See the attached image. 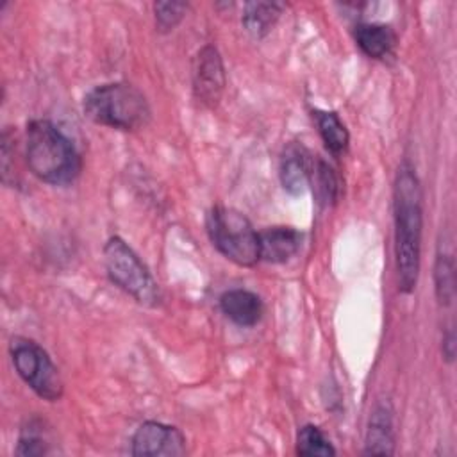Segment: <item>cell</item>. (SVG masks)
Returning <instances> with one entry per match:
<instances>
[{"label": "cell", "instance_id": "cell-1", "mask_svg": "<svg viewBox=\"0 0 457 457\" xmlns=\"http://www.w3.org/2000/svg\"><path fill=\"white\" fill-rule=\"evenodd\" d=\"M395 218V266L398 291L409 295L416 289L421 262L423 195L416 168L402 161L393 184Z\"/></svg>", "mask_w": 457, "mask_h": 457}, {"label": "cell", "instance_id": "cell-2", "mask_svg": "<svg viewBox=\"0 0 457 457\" xmlns=\"http://www.w3.org/2000/svg\"><path fill=\"white\" fill-rule=\"evenodd\" d=\"M25 162L36 179L59 187L71 186L82 171L77 146L46 118H34L27 123Z\"/></svg>", "mask_w": 457, "mask_h": 457}, {"label": "cell", "instance_id": "cell-3", "mask_svg": "<svg viewBox=\"0 0 457 457\" xmlns=\"http://www.w3.org/2000/svg\"><path fill=\"white\" fill-rule=\"evenodd\" d=\"M82 111L96 125L127 132L146 127L152 118V109L143 91L121 80L91 87L84 95Z\"/></svg>", "mask_w": 457, "mask_h": 457}, {"label": "cell", "instance_id": "cell-4", "mask_svg": "<svg viewBox=\"0 0 457 457\" xmlns=\"http://www.w3.org/2000/svg\"><path fill=\"white\" fill-rule=\"evenodd\" d=\"M205 230L211 245L237 266H255L261 261L259 232L237 209L214 205L207 211Z\"/></svg>", "mask_w": 457, "mask_h": 457}, {"label": "cell", "instance_id": "cell-5", "mask_svg": "<svg viewBox=\"0 0 457 457\" xmlns=\"http://www.w3.org/2000/svg\"><path fill=\"white\" fill-rule=\"evenodd\" d=\"M102 252L107 277L116 287L130 295L141 305L155 307L159 303V287L150 270L125 239L111 236Z\"/></svg>", "mask_w": 457, "mask_h": 457}, {"label": "cell", "instance_id": "cell-6", "mask_svg": "<svg viewBox=\"0 0 457 457\" xmlns=\"http://www.w3.org/2000/svg\"><path fill=\"white\" fill-rule=\"evenodd\" d=\"M9 355L18 377L43 400L57 402L62 398L64 384L48 352L34 339L14 336L9 341Z\"/></svg>", "mask_w": 457, "mask_h": 457}, {"label": "cell", "instance_id": "cell-7", "mask_svg": "<svg viewBox=\"0 0 457 457\" xmlns=\"http://www.w3.org/2000/svg\"><path fill=\"white\" fill-rule=\"evenodd\" d=\"M186 452L180 428L162 421H143L130 439V453L136 457H180Z\"/></svg>", "mask_w": 457, "mask_h": 457}, {"label": "cell", "instance_id": "cell-8", "mask_svg": "<svg viewBox=\"0 0 457 457\" xmlns=\"http://www.w3.org/2000/svg\"><path fill=\"white\" fill-rule=\"evenodd\" d=\"M223 59L214 45H204L193 59V93L205 107H216L225 91Z\"/></svg>", "mask_w": 457, "mask_h": 457}, {"label": "cell", "instance_id": "cell-9", "mask_svg": "<svg viewBox=\"0 0 457 457\" xmlns=\"http://www.w3.org/2000/svg\"><path fill=\"white\" fill-rule=\"evenodd\" d=\"M312 164L314 161L307 148L298 143H289L282 150L278 164V177L282 187L293 196H298L305 189H309Z\"/></svg>", "mask_w": 457, "mask_h": 457}, {"label": "cell", "instance_id": "cell-10", "mask_svg": "<svg viewBox=\"0 0 457 457\" xmlns=\"http://www.w3.org/2000/svg\"><path fill=\"white\" fill-rule=\"evenodd\" d=\"M395 453V423L393 407L389 400L378 402L370 416L366 437H364V455H393Z\"/></svg>", "mask_w": 457, "mask_h": 457}, {"label": "cell", "instance_id": "cell-11", "mask_svg": "<svg viewBox=\"0 0 457 457\" xmlns=\"http://www.w3.org/2000/svg\"><path fill=\"white\" fill-rule=\"evenodd\" d=\"M218 303L221 312L239 327H253L264 314V303L261 296L243 287H234L221 293Z\"/></svg>", "mask_w": 457, "mask_h": 457}, {"label": "cell", "instance_id": "cell-12", "mask_svg": "<svg viewBox=\"0 0 457 457\" xmlns=\"http://www.w3.org/2000/svg\"><path fill=\"white\" fill-rule=\"evenodd\" d=\"M302 246V234L293 227H270L259 232L261 261L282 264L293 259Z\"/></svg>", "mask_w": 457, "mask_h": 457}, {"label": "cell", "instance_id": "cell-13", "mask_svg": "<svg viewBox=\"0 0 457 457\" xmlns=\"http://www.w3.org/2000/svg\"><path fill=\"white\" fill-rule=\"evenodd\" d=\"M353 39L357 46L371 59H384L387 57L395 45L396 34L386 23H357L353 29Z\"/></svg>", "mask_w": 457, "mask_h": 457}, {"label": "cell", "instance_id": "cell-14", "mask_svg": "<svg viewBox=\"0 0 457 457\" xmlns=\"http://www.w3.org/2000/svg\"><path fill=\"white\" fill-rule=\"evenodd\" d=\"M284 9L282 2H248L243 7L241 23L252 37L261 39L275 27Z\"/></svg>", "mask_w": 457, "mask_h": 457}, {"label": "cell", "instance_id": "cell-15", "mask_svg": "<svg viewBox=\"0 0 457 457\" xmlns=\"http://www.w3.org/2000/svg\"><path fill=\"white\" fill-rule=\"evenodd\" d=\"M312 116L316 120V127H318L321 141L325 143V148L332 155H341L348 148L350 134H348L345 123L341 121L339 114L336 111L316 109V111H312Z\"/></svg>", "mask_w": 457, "mask_h": 457}, {"label": "cell", "instance_id": "cell-16", "mask_svg": "<svg viewBox=\"0 0 457 457\" xmlns=\"http://www.w3.org/2000/svg\"><path fill=\"white\" fill-rule=\"evenodd\" d=\"M434 289L441 307H448L455 298V266L450 252L439 248L434 262Z\"/></svg>", "mask_w": 457, "mask_h": 457}, {"label": "cell", "instance_id": "cell-17", "mask_svg": "<svg viewBox=\"0 0 457 457\" xmlns=\"http://www.w3.org/2000/svg\"><path fill=\"white\" fill-rule=\"evenodd\" d=\"M14 453L20 457H37L50 453L46 430L39 418H30L23 423Z\"/></svg>", "mask_w": 457, "mask_h": 457}, {"label": "cell", "instance_id": "cell-18", "mask_svg": "<svg viewBox=\"0 0 457 457\" xmlns=\"http://www.w3.org/2000/svg\"><path fill=\"white\" fill-rule=\"evenodd\" d=\"M296 453L303 457H328L336 455V448L320 427L307 423L298 428Z\"/></svg>", "mask_w": 457, "mask_h": 457}, {"label": "cell", "instance_id": "cell-19", "mask_svg": "<svg viewBox=\"0 0 457 457\" xmlns=\"http://www.w3.org/2000/svg\"><path fill=\"white\" fill-rule=\"evenodd\" d=\"M311 186L318 195V202L323 205L336 204L341 186L336 171L323 161V159H314L312 164V173H311Z\"/></svg>", "mask_w": 457, "mask_h": 457}, {"label": "cell", "instance_id": "cell-20", "mask_svg": "<svg viewBox=\"0 0 457 457\" xmlns=\"http://www.w3.org/2000/svg\"><path fill=\"white\" fill-rule=\"evenodd\" d=\"M186 2H155L154 4V16H155V27L159 32H170L173 30L184 18L187 11Z\"/></svg>", "mask_w": 457, "mask_h": 457}, {"label": "cell", "instance_id": "cell-21", "mask_svg": "<svg viewBox=\"0 0 457 457\" xmlns=\"http://www.w3.org/2000/svg\"><path fill=\"white\" fill-rule=\"evenodd\" d=\"M443 355L448 362L453 361V355H455V336H453V328L448 327L446 328V334L443 337Z\"/></svg>", "mask_w": 457, "mask_h": 457}]
</instances>
